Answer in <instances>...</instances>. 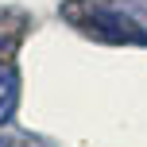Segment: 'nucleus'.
Segmentation results:
<instances>
[{"label": "nucleus", "mask_w": 147, "mask_h": 147, "mask_svg": "<svg viewBox=\"0 0 147 147\" xmlns=\"http://www.w3.org/2000/svg\"><path fill=\"white\" fill-rule=\"evenodd\" d=\"M16 93H20V81H16V70L4 66L0 70V124L16 112Z\"/></svg>", "instance_id": "nucleus-2"}, {"label": "nucleus", "mask_w": 147, "mask_h": 147, "mask_svg": "<svg viewBox=\"0 0 147 147\" xmlns=\"http://www.w3.org/2000/svg\"><path fill=\"white\" fill-rule=\"evenodd\" d=\"M62 16L78 31H85L89 39H105V43H147V31L132 16H124L112 4H93V0H74L62 8Z\"/></svg>", "instance_id": "nucleus-1"}, {"label": "nucleus", "mask_w": 147, "mask_h": 147, "mask_svg": "<svg viewBox=\"0 0 147 147\" xmlns=\"http://www.w3.org/2000/svg\"><path fill=\"white\" fill-rule=\"evenodd\" d=\"M0 70H4V62H0Z\"/></svg>", "instance_id": "nucleus-3"}]
</instances>
